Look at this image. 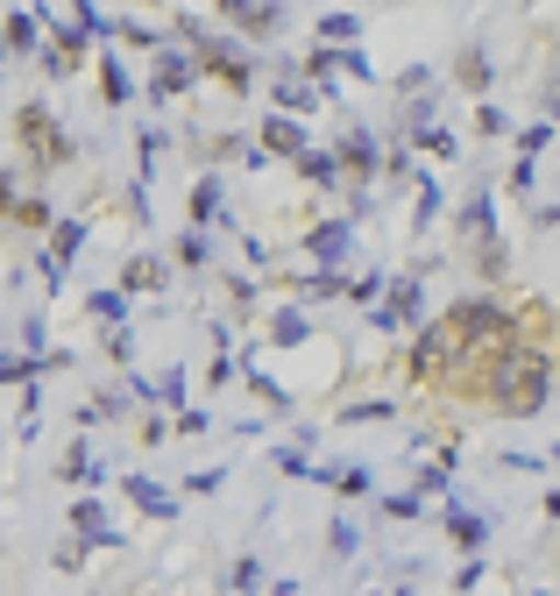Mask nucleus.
<instances>
[{
	"mask_svg": "<svg viewBox=\"0 0 560 596\" xmlns=\"http://www.w3.org/2000/svg\"><path fill=\"white\" fill-rule=\"evenodd\" d=\"M398 596H412V589H398Z\"/></svg>",
	"mask_w": 560,
	"mask_h": 596,
	"instance_id": "nucleus-33",
	"label": "nucleus"
},
{
	"mask_svg": "<svg viewBox=\"0 0 560 596\" xmlns=\"http://www.w3.org/2000/svg\"><path fill=\"white\" fill-rule=\"evenodd\" d=\"M398 312H419V285H412V277H404V285H398V306H390L384 320H398Z\"/></svg>",
	"mask_w": 560,
	"mask_h": 596,
	"instance_id": "nucleus-27",
	"label": "nucleus"
},
{
	"mask_svg": "<svg viewBox=\"0 0 560 596\" xmlns=\"http://www.w3.org/2000/svg\"><path fill=\"white\" fill-rule=\"evenodd\" d=\"M355 28H362L355 14H320V36L327 43H355Z\"/></svg>",
	"mask_w": 560,
	"mask_h": 596,
	"instance_id": "nucleus-23",
	"label": "nucleus"
},
{
	"mask_svg": "<svg viewBox=\"0 0 560 596\" xmlns=\"http://www.w3.org/2000/svg\"><path fill=\"white\" fill-rule=\"evenodd\" d=\"M128 504H142L149 518H171V512H178L171 490H163V483H142V475H128Z\"/></svg>",
	"mask_w": 560,
	"mask_h": 596,
	"instance_id": "nucleus-11",
	"label": "nucleus"
},
{
	"mask_svg": "<svg viewBox=\"0 0 560 596\" xmlns=\"http://www.w3.org/2000/svg\"><path fill=\"white\" fill-rule=\"evenodd\" d=\"M100 85H107V100H114V107L128 100V71H121V57H114V50L100 57Z\"/></svg>",
	"mask_w": 560,
	"mask_h": 596,
	"instance_id": "nucleus-20",
	"label": "nucleus"
},
{
	"mask_svg": "<svg viewBox=\"0 0 560 596\" xmlns=\"http://www.w3.org/2000/svg\"><path fill=\"white\" fill-rule=\"evenodd\" d=\"M255 583H263V569H255V561H241V569H235V596H249Z\"/></svg>",
	"mask_w": 560,
	"mask_h": 596,
	"instance_id": "nucleus-31",
	"label": "nucleus"
},
{
	"mask_svg": "<svg viewBox=\"0 0 560 596\" xmlns=\"http://www.w3.org/2000/svg\"><path fill=\"white\" fill-rule=\"evenodd\" d=\"M14 136H22L28 163H43V171H65V163H71V136L50 122V107H36V100L14 114Z\"/></svg>",
	"mask_w": 560,
	"mask_h": 596,
	"instance_id": "nucleus-2",
	"label": "nucleus"
},
{
	"mask_svg": "<svg viewBox=\"0 0 560 596\" xmlns=\"http://www.w3.org/2000/svg\"><path fill=\"white\" fill-rule=\"evenodd\" d=\"M57 569H65V575H71V569H85V547H79V540H65V547H57Z\"/></svg>",
	"mask_w": 560,
	"mask_h": 596,
	"instance_id": "nucleus-28",
	"label": "nucleus"
},
{
	"mask_svg": "<svg viewBox=\"0 0 560 596\" xmlns=\"http://www.w3.org/2000/svg\"><path fill=\"white\" fill-rule=\"evenodd\" d=\"M192 79H199V57H192V50H157V100L185 93Z\"/></svg>",
	"mask_w": 560,
	"mask_h": 596,
	"instance_id": "nucleus-6",
	"label": "nucleus"
},
{
	"mask_svg": "<svg viewBox=\"0 0 560 596\" xmlns=\"http://www.w3.org/2000/svg\"><path fill=\"white\" fill-rule=\"evenodd\" d=\"M334 483H341V497H362V490H369V475H362V469H341Z\"/></svg>",
	"mask_w": 560,
	"mask_h": 596,
	"instance_id": "nucleus-30",
	"label": "nucleus"
},
{
	"mask_svg": "<svg viewBox=\"0 0 560 596\" xmlns=\"http://www.w3.org/2000/svg\"><path fill=\"white\" fill-rule=\"evenodd\" d=\"M341 249H347V228H341V220H327V228L312 234V256H327V263H334Z\"/></svg>",
	"mask_w": 560,
	"mask_h": 596,
	"instance_id": "nucleus-22",
	"label": "nucleus"
},
{
	"mask_svg": "<svg viewBox=\"0 0 560 596\" xmlns=\"http://www.w3.org/2000/svg\"><path fill=\"white\" fill-rule=\"evenodd\" d=\"M8 220L36 234V228H50V206H43V199H14V206H8Z\"/></svg>",
	"mask_w": 560,
	"mask_h": 596,
	"instance_id": "nucleus-15",
	"label": "nucleus"
},
{
	"mask_svg": "<svg viewBox=\"0 0 560 596\" xmlns=\"http://www.w3.org/2000/svg\"><path fill=\"white\" fill-rule=\"evenodd\" d=\"M71 532H79V540H85V547H93V540H100V547H107V540H114V526H107V512H100V504H93V497H79V504H71Z\"/></svg>",
	"mask_w": 560,
	"mask_h": 596,
	"instance_id": "nucleus-10",
	"label": "nucleus"
},
{
	"mask_svg": "<svg viewBox=\"0 0 560 596\" xmlns=\"http://www.w3.org/2000/svg\"><path fill=\"white\" fill-rule=\"evenodd\" d=\"M447 532H454V547H482V532H490V526H482L476 512H454V518H447Z\"/></svg>",
	"mask_w": 560,
	"mask_h": 596,
	"instance_id": "nucleus-19",
	"label": "nucleus"
},
{
	"mask_svg": "<svg viewBox=\"0 0 560 596\" xmlns=\"http://www.w3.org/2000/svg\"><path fill=\"white\" fill-rule=\"evenodd\" d=\"M220 214V177H199L192 185V220H214Z\"/></svg>",
	"mask_w": 560,
	"mask_h": 596,
	"instance_id": "nucleus-17",
	"label": "nucleus"
},
{
	"mask_svg": "<svg viewBox=\"0 0 560 596\" xmlns=\"http://www.w3.org/2000/svg\"><path fill=\"white\" fill-rule=\"evenodd\" d=\"M547 398H553V363L533 348V341L504 348L490 369H482V405L504 412V420H539Z\"/></svg>",
	"mask_w": 560,
	"mask_h": 596,
	"instance_id": "nucleus-1",
	"label": "nucleus"
},
{
	"mask_svg": "<svg viewBox=\"0 0 560 596\" xmlns=\"http://www.w3.org/2000/svg\"><path fill=\"white\" fill-rule=\"evenodd\" d=\"M412 377H433V383L461 377V341H454L447 312H441L433 326H419V341H412Z\"/></svg>",
	"mask_w": 560,
	"mask_h": 596,
	"instance_id": "nucleus-3",
	"label": "nucleus"
},
{
	"mask_svg": "<svg viewBox=\"0 0 560 596\" xmlns=\"http://www.w3.org/2000/svg\"><path fill=\"white\" fill-rule=\"evenodd\" d=\"M8 50H14V57H28V50H36V22H28L22 8H8Z\"/></svg>",
	"mask_w": 560,
	"mask_h": 596,
	"instance_id": "nucleus-14",
	"label": "nucleus"
},
{
	"mask_svg": "<svg viewBox=\"0 0 560 596\" xmlns=\"http://www.w3.org/2000/svg\"><path fill=\"white\" fill-rule=\"evenodd\" d=\"M178 256H185V263H206V234H199V228H192V234H185V242H178Z\"/></svg>",
	"mask_w": 560,
	"mask_h": 596,
	"instance_id": "nucleus-29",
	"label": "nucleus"
},
{
	"mask_svg": "<svg viewBox=\"0 0 560 596\" xmlns=\"http://www.w3.org/2000/svg\"><path fill=\"white\" fill-rule=\"evenodd\" d=\"M547 136H553V122H533V128L518 136V149H525V157H539V149H547Z\"/></svg>",
	"mask_w": 560,
	"mask_h": 596,
	"instance_id": "nucleus-25",
	"label": "nucleus"
},
{
	"mask_svg": "<svg viewBox=\"0 0 560 596\" xmlns=\"http://www.w3.org/2000/svg\"><path fill=\"white\" fill-rule=\"evenodd\" d=\"M454 71H461L468 93H482V85H490V57H482V50H461V65H454Z\"/></svg>",
	"mask_w": 560,
	"mask_h": 596,
	"instance_id": "nucleus-18",
	"label": "nucleus"
},
{
	"mask_svg": "<svg viewBox=\"0 0 560 596\" xmlns=\"http://www.w3.org/2000/svg\"><path fill=\"white\" fill-rule=\"evenodd\" d=\"M277 100H284V114H306V107H312V93H306L298 79H284V85H277Z\"/></svg>",
	"mask_w": 560,
	"mask_h": 596,
	"instance_id": "nucleus-24",
	"label": "nucleus"
},
{
	"mask_svg": "<svg viewBox=\"0 0 560 596\" xmlns=\"http://www.w3.org/2000/svg\"><path fill=\"white\" fill-rule=\"evenodd\" d=\"M298 171H306L312 185H334V177H341V157H327V149H312V157L298 163Z\"/></svg>",
	"mask_w": 560,
	"mask_h": 596,
	"instance_id": "nucleus-21",
	"label": "nucleus"
},
{
	"mask_svg": "<svg viewBox=\"0 0 560 596\" xmlns=\"http://www.w3.org/2000/svg\"><path fill=\"white\" fill-rule=\"evenodd\" d=\"M334 157H341V163H347L355 177H369V171H376V136H369V128H347Z\"/></svg>",
	"mask_w": 560,
	"mask_h": 596,
	"instance_id": "nucleus-9",
	"label": "nucleus"
},
{
	"mask_svg": "<svg viewBox=\"0 0 560 596\" xmlns=\"http://www.w3.org/2000/svg\"><path fill=\"white\" fill-rule=\"evenodd\" d=\"M547 114H553V128H560V79L547 85Z\"/></svg>",
	"mask_w": 560,
	"mask_h": 596,
	"instance_id": "nucleus-32",
	"label": "nucleus"
},
{
	"mask_svg": "<svg viewBox=\"0 0 560 596\" xmlns=\"http://www.w3.org/2000/svg\"><path fill=\"white\" fill-rule=\"evenodd\" d=\"M227 22L249 28V36H263V28H277V22H284V8H227Z\"/></svg>",
	"mask_w": 560,
	"mask_h": 596,
	"instance_id": "nucleus-13",
	"label": "nucleus"
},
{
	"mask_svg": "<svg viewBox=\"0 0 560 596\" xmlns=\"http://www.w3.org/2000/svg\"><path fill=\"white\" fill-rule=\"evenodd\" d=\"M121 291H163V263L128 256V271H121Z\"/></svg>",
	"mask_w": 560,
	"mask_h": 596,
	"instance_id": "nucleus-12",
	"label": "nucleus"
},
{
	"mask_svg": "<svg viewBox=\"0 0 560 596\" xmlns=\"http://www.w3.org/2000/svg\"><path fill=\"white\" fill-rule=\"evenodd\" d=\"M43 65H50V71H57V79H71V71H79V65H85V28H79V22H71V28H65V36H57V43H50V57H43Z\"/></svg>",
	"mask_w": 560,
	"mask_h": 596,
	"instance_id": "nucleus-8",
	"label": "nucleus"
},
{
	"mask_svg": "<svg viewBox=\"0 0 560 596\" xmlns=\"http://www.w3.org/2000/svg\"><path fill=\"white\" fill-rule=\"evenodd\" d=\"M79 242H85V228H79V220H65V228H57V249H50V263H43V271L57 277V271H65V256H71Z\"/></svg>",
	"mask_w": 560,
	"mask_h": 596,
	"instance_id": "nucleus-16",
	"label": "nucleus"
},
{
	"mask_svg": "<svg viewBox=\"0 0 560 596\" xmlns=\"http://www.w3.org/2000/svg\"><path fill=\"white\" fill-rule=\"evenodd\" d=\"M334 65H341L334 50H306V79H327V71H334Z\"/></svg>",
	"mask_w": 560,
	"mask_h": 596,
	"instance_id": "nucleus-26",
	"label": "nucleus"
},
{
	"mask_svg": "<svg viewBox=\"0 0 560 596\" xmlns=\"http://www.w3.org/2000/svg\"><path fill=\"white\" fill-rule=\"evenodd\" d=\"M192 57H199V71H214V79L235 85V93H249V85H255V65L241 57V43H199Z\"/></svg>",
	"mask_w": 560,
	"mask_h": 596,
	"instance_id": "nucleus-4",
	"label": "nucleus"
},
{
	"mask_svg": "<svg viewBox=\"0 0 560 596\" xmlns=\"http://www.w3.org/2000/svg\"><path fill=\"white\" fill-rule=\"evenodd\" d=\"M454 228H461V242L496 249V214H490V192H476V199L461 206V220H454Z\"/></svg>",
	"mask_w": 560,
	"mask_h": 596,
	"instance_id": "nucleus-7",
	"label": "nucleus"
},
{
	"mask_svg": "<svg viewBox=\"0 0 560 596\" xmlns=\"http://www.w3.org/2000/svg\"><path fill=\"white\" fill-rule=\"evenodd\" d=\"M255 149H270V157H292V163H306V157H312L306 128H298L292 114H270V122L255 128Z\"/></svg>",
	"mask_w": 560,
	"mask_h": 596,
	"instance_id": "nucleus-5",
	"label": "nucleus"
}]
</instances>
